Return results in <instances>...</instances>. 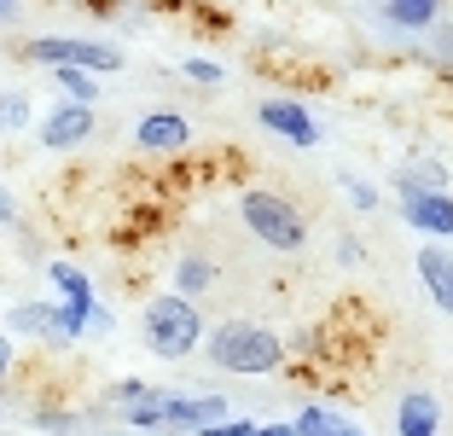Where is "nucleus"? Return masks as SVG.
I'll return each mask as SVG.
<instances>
[{"label":"nucleus","mask_w":453,"mask_h":436,"mask_svg":"<svg viewBox=\"0 0 453 436\" xmlns=\"http://www.w3.org/2000/svg\"><path fill=\"white\" fill-rule=\"evenodd\" d=\"M203 355L221 372H239V378H262L285 361V338L267 331L262 320H221V326H203Z\"/></svg>","instance_id":"obj_1"},{"label":"nucleus","mask_w":453,"mask_h":436,"mask_svg":"<svg viewBox=\"0 0 453 436\" xmlns=\"http://www.w3.org/2000/svg\"><path fill=\"white\" fill-rule=\"evenodd\" d=\"M122 419H128L134 431H146V436H163V431H192V436H198L203 424H221L226 419V401L221 396H174V390H146L140 401H128V408H122Z\"/></svg>","instance_id":"obj_2"},{"label":"nucleus","mask_w":453,"mask_h":436,"mask_svg":"<svg viewBox=\"0 0 453 436\" xmlns=\"http://www.w3.org/2000/svg\"><path fill=\"white\" fill-rule=\"evenodd\" d=\"M140 331H146V349L157 361H187V355H198V344H203V315H198V303L163 291V297L146 303Z\"/></svg>","instance_id":"obj_3"},{"label":"nucleus","mask_w":453,"mask_h":436,"mask_svg":"<svg viewBox=\"0 0 453 436\" xmlns=\"http://www.w3.org/2000/svg\"><path fill=\"white\" fill-rule=\"evenodd\" d=\"M239 215H244V227H250V238H262L267 251H280V256H296L308 245L303 210H296L291 199H280V192H267V186L239 192Z\"/></svg>","instance_id":"obj_4"},{"label":"nucleus","mask_w":453,"mask_h":436,"mask_svg":"<svg viewBox=\"0 0 453 436\" xmlns=\"http://www.w3.org/2000/svg\"><path fill=\"white\" fill-rule=\"evenodd\" d=\"M29 65L41 70H94V76H117L122 70V53L105 47V41H81V35H35L24 47Z\"/></svg>","instance_id":"obj_5"},{"label":"nucleus","mask_w":453,"mask_h":436,"mask_svg":"<svg viewBox=\"0 0 453 436\" xmlns=\"http://www.w3.org/2000/svg\"><path fill=\"white\" fill-rule=\"evenodd\" d=\"M94 128H99V117H94V105H53L47 117H41V145L47 152H76V145H88L94 140Z\"/></svg>","instance_id":"obj_6"},{"label":"nucleus","mask_w":453,"mask_h":436,"mask_svg":"<svg viewBox=\"0 0 453 436\" xmlns=\"http://www.w3.org/2000/svg\"><path fill=\"white\" fill-rule=\"evenodd\" d=\"M256 122H262L267 134H280V140L303 145V152H314V145H320V122L308 117L296 99H262V105H256Z\"/></svg>","instance_id":"obj_7"},{"label":"nucleus","mask_w":453,"mask_h":436,"mask_svg":"<svg viewBox=\"0 0 453 436\" xmlns=\"http://www.w3.org/2000/svg\"><path fill=\"white\" fill-rule=\"evenodd\" d=\"M401 222L425 238H453V192H401Z\"/></svg>","instance_id":"obj_8"},{"label":"nucleus","mask_w":453,"mask_h":436,"mask_svg":"<svg viewBox=\"0 0 453 436\" xmlns=\"http://www.w3.org/2000/svg\"><path fill=\"white\" fill-rule=\"evenodd\" d=\"M134 145H140V152H157V158L187 152L192 145V122L174 117V111H151V117H140V128H134Z\"/></svg>","instance_id":"obj_9"},{"label":"nucleus","mask_w":453,"mask_h":436,"mask_svg":"<svg viewBox=\"0 0 453 436\" xmlns=\"http://www.w3.org/2000/svg\"><path fill=\"white\" fill-rule=\"evenodd\" d=\"M395 436H441V401L430 390H407L395 408Z\"/></svg>","instance_id":"obj_10"},{"label":"nucleus","mask_w":453,"mask_h":436,"mask_svg":"<svg viewBox=\"0 0 453 436\" xmlns=\"http://www.w3.org/2000/svg\"><path fill=\"white\" fill-rule=\"evenodd\" d=\"M418 279H425L430 303H436L441 315H453V251H441V245H425V251H418Z\"/></svg>","instance_id":"obj_11"},{"label":"nucleus","mask_w":453,"mask_h":436,"mask_svg":"<svg viewBox=\"0 0 453 436\" xmlns=\"http://www.w3.org/2000/svg\"><path fill=\"white\" fill-rule=\"evenodd\" d=\"M221 285V268L210 262V256H180L174 262V297H187V303H198L203 291Z\"/></svg>","instance_id":"obj_12"},{"label":"nucleus","mask_w":453,"mask_h":436,"mask_svg":"<svg viewBox=\"0 0 453 436\" xmlns=\"http://www.w3.org/2000/svg\"><path fill=\"white\" fill-rule=\"evenodd\" d=\"M291 431L296 436H366V424L343 419V413H332V408H303L291 419Z\"/></svg>","instance_id":"obj_13"},{"label":"nucleus","mask_w":453,"mask_h":436,"mask_svg":"<svg viewBox=\"0 0 453 436\" xmlns=\"http://www.w3.org/2000/svg\"><path fill=\"white\" fill-rule=\"evenodd\" d=\"M378 6L395 29H436L441 18V0H378Z\"/></svg>","instance_id":"obj_14"},{"label":"nucleus","mask_w":453,"mask_h":436,"mask_svg":"<svg viewBox=\"0 0 453 436\" xmlns=\"http://www.w3.org/2000/svg\"><path fill=\"white\" fill-rule=\"evenodd\" d=\"M12 331H29V338H58V303H18L6 315Z\"/></svg>","instance_id":"obj_15"},{"label":"nucleus","mask_w":453,"mask_h":436,"mask_svg":"<svg viewBox=\"0 0 453 436\" xmlns=\"http://www.w3.org/2000/svg\"><path fill=\"white\" fill-rule=\"evenodd\" d=\"M47 274H53V285H58V303H70V308H94V279L81 274V268L53 262Z\"/></svg>","instance_id":"obj_16"},{"label":"nucleus","mask_w":453,"mask_h":436,"mask_svg":"<svg viewBox=\"0 0 453 436\" xmlns=\"http://www.w3.org/2000/svg\"><path fill=\"white\" fill-rule=\"evenodd\" d=\"M53 82H58V93H65L70 105H94L99 99V76L94 70H53Z\"/></svg>","instance_id":"obj_17"},{"label":"nucleus","mask_w":453,"mask_h":436,"mask_svg":"<svg viewBox=\"0 0 453 436\" xmlns=\"http://www.w3.org/2000/svg\"><path fill=\"white\" fill-rule=\"evenodd\" d=\"M198 436H296L291 424H262V419H221V424H203Z\"/></svg>","instance_id":"obj_18"},{"label":"nucleus","mask_w":453,"mask_h":436,"mask_svg":"<svg viewBox=\"0 0 453 436\" xmlns=\"http://www.w3.org/2000/svg\"><path fill=\"white\" fill-rule=\"evenodd\" d=\"M35 122V105H29V93H0V134H18Z\"/></svg>","instance_id":"obj_19"},{"label":"nucleus","mask_w":453,"mask_h":436,"mask_svg":"<svg viewBox=\"0 0 453 436\" xmlns=\"http://www.w3.org/2000/svg\"><path fill=\"white\" fill-rule=\"evenodd\" d=\"M180 76H187V82H203V88H215V82H221V65H215V58H187V65H180Z\"/></svg>","instance_id":"obj_20"},{"label":"nucleus","mask_w":453,"mask_h":436,"mask_svg":"<svg viewBox=\"0 0 453 436\" xmlns=\"http://www.w3.org/2000/svg\"><path fill=\"white\" fill-rule=\"evenodd\" d=\"M343 192H349L355 210H378V186L372 181H343Z\"/></svg>","instance_id":"obj_21"},{"label":"nucleus","mask_w":453,"mask_h":436,"mask_svg":"<svg viewBox=\"0 0 453 436\" xmlns=\"http://www.w3.org/2000/svg\"><path fill=\"white\" fill-rule=\"evenodd\" d=\"M146 396V384L140 378H122V384H111V401H117V408H128V401H140Z\"/></svg>","instance_id":"obj_22"},{"label":"nucleus","mask_w":453,"mask_h":436,"mask_svg":"<svg viewBox=\"0 0 453 436\" xmlns=\"http://www.w3.org/2000/svg\"><path fill=\"white\" fill-rule=\"evenodd\" d=\"M6 372H12V338L0 331V390H6Z\"/></svg>","instance_id":"obj_23"},{"label":"nucleus","mask_w":453,"mask_h":436,"mask_svg":"<svg viewBox=\"0 0 453 436\" xmlns=\"http://www.w3.org/2000/svg\"><path fill=\"white\" fill-rule=\"evenodd\" d=\"M12 222H18V204H12V192L0 186V227H12Z\"/></svg>","instance_id":"obj_24"},{"label":"nucleus","mask_w":453,"mask_h":436,"mask_svg":"<svg viewBox=\"0 0 453 436\" xmlns=\"http://www.w3.org/2000/svg\"><path fill=\"white\" fill-rule=\"evenodd\" d=\"M436 47H441V53L453 58V29H441V35H436Z\"/></svg>","instance_id":"obj_25"},{"label":"nucleus","mask_w":453,"mask_h":436,"mask_svg":"<svg viewBox=\"0 0 453 436\" xmlns=\"http://www.w3.org/2000/svg\"><path fill=\"white\" fill-rule=\"evenodd\" d=\"M18 12V0H0V18H12Z\"/></svg>","instance_id":"obj_26"},{"label":"nucleus","mask_w":453,"mask_h":436,"mask_svg":"<svg viewBox=\"0 0 453 436\" xmlns=\"http://www.w3.org/2000/svg\"><path fill=\"white\" fill-rule=\"evenodd\" d=\"M215 6H221V0H215Z\"/></svg>","instance_id":"obj_27"}]
</instances>
